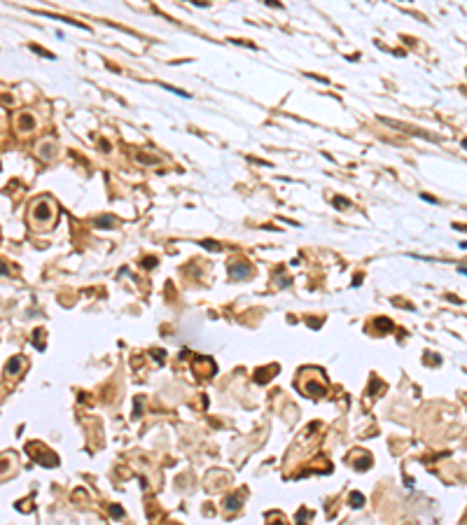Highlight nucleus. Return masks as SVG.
Wrapping results in <instances>:
<instances>
[{
  "label": "nucleus",
  "instance_id": "f257e3e1",
  "mask_svg": "<svg viewBox=\"0 0 467 525\" xmlns=\"http://www.w3.org/2000/svg\"><path fill=\"white\" fill-rule=\"evenodd\" d=\"M31 220H33V224H38V227H45V224L52 222V220H54V206H52V201L40 199V201L33 206V210H31Z\"/></svg>",
  "mask_w": 467,
  "mask_h": 525
},
{
  "label": "nucleus",
  "instance_id": "f03ea898",
  "mask_svg": "<svg viewBox=\"0 0 467 525\" xmlns=\"http://www.w3.org/2000/svg\"><path fill=\"white\" fill-rule=\"evenodd\" d=\"M33 128H35L33 115H28V112H21V115H19V131H21V133H26V131H33Z\"/></svg>",
  "mask_w": 467,
  "mask_h": 525
},
{
  "label": "nucleus",
  "instance_id": "7ed1b4c3",
  "mask_svg": "<svg viewBox=\"0 0 467 525\" xmlns=\"http://www.w3.org/2000/svg\"><path fill=\"white\" fill-rule=\"evenodd\" d=\"M250 264H234V266H231L229 269V273H231V278H245V276H250Z\"/></svg>",
  "mask_w": 467,
  "mask_h": 525
},
{
  "label": "nucleus",
  "instance_id": "20e7f679",
  "mask_svg": "<svg viewBox=\"0 0 467 525\" xmlns=\"http://www.w3.org/2000/svg\"><path fill=\"white\" fill-rule=\"evenodd\" d=\"M21 357H12V360H10V364H7L5 367V371H7V376H17V374H19L21 371Z\"/></svg>",
  "mask_w": 467,
  "mask_h": 525
},
{
  "label": "nucleus",
  "instance_id": "39448f33",
  "mask_svg": "<svg viewBox=\"0 0 467 525\" xmlns=\"http://www.w3.org/2000/svg\"><path fill=\"white\" fill-rule=\"evenodd\" d=\"M96 227H101V229H112V227H115V217H98V220H96Z\"/></svg>",
  "mask_w": 467,
  "mask_h": 525
},
{
  "label": "nucleus",
  "instance_id": "423d86ee",
  "mask_svg": "<svg viewBox=\"0 0 467 525\" xmlns=\"http://www.w3.org/2000/svg\"><path fill=\"white\" fill-rule=\"evenodd\" d=\"M351 502H353V506L358 509V506H362V504H365V497H362L360 492H353V495H351Z\"/></svg>",
  "mask_w": 467,
  "mask_h": 525
},
{
  "label": "nucleus",
  "instance_id": "0eeeda50",
  "mask_svg": "<svg viewBox=\"0 0 467 525\" xmlns=\"http://www.w3.org/2000/svg\"><path fill=\"white\" fill-rule=\"evenodd\" d=\"M164 89H169V91H173V94H178V96H183V98H192L187 91H183V89H176V87H169V84H164Z\"/></svg>",
  "mask_w": 467,
  "mask_h": 525
},
{
  "label": "nucleus",
  "instance_id": "6e6552de",
  "mask_svg": "<svg viewBox=\"0 0 467 525\" xmlns=\"http://www.w3.org/2000/svg\"><path fill=\"white\" fill-rule=\"evenodd\" d=\"M201 245H203L206 250H220V248H217V243H213V241H203Z\"/></svg>",
  "mask_w": 467,
  "mask_h": 525
},
{
  "label": "nucleus",
  "instance_id": "1a4fd4ad",
  "mask_svg": "<svg viewBox=\"0 0 467 525\" xmlns=\"http://www.w3.org/2000/svg\"><path fill=\"white\" fill-rule=\"evenodd\" d=\"M334 206H346V208H348L351 203H348V201H344V199H339V196H337V199H334Z\"/></svg>",
  "mask_w": 467,
  "mask_h": 525
},
{
  "label": "nucleus",
  "instance_id": "9d476101",
  "mask_svg": "<svg viewBox=\"0 0 467 525\" xmlns=\"http://www.w3.org/2000/svg\"><path fill=\"white\" fill-rule=\"evenodd\" d=\"M227 504H229V509H238V504H241V499H229Z\"/></svg>",
  "mask_w": 467,
  "mask_h": 525
},
{
  "label": "nucleus",
  "instance_id": "9b49d317",
  "mask_svg": "<svg viewBox=\"0 0 467 525\" xmlns=\"http://www.w3.org/2000/svg\"><path fill=\"white\" fill-rule=\"evenodd\" d=\"M145 266H147V269H152V266H154V259H152V257H149V259H145Z\"/></svg>",
  "mask_w": 467,
  "mask_h": 525
},
{
  "label": "nucleus",
  "instance_id": "f8f14e48",
  "mask_svg": "<svg viewBox=\"0 0 467 525\" xmlns=\"http://www.w3.org/2000/svg\"><path fill=\"white\" fill-rule=\"evenodd\" d=\"M7 271H10V269H7V266H3V262H0V276H5Z\"/></svg>",
  "mask_w": 467,
  "mask_h": 525
}]
</instances>
